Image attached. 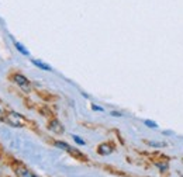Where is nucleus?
Segmentation results:
<instances>
[{"label": "nucleus", "mask_w": 183, "mask_h": 177, "mask_svg": "<svg viewBox=\"0 0 183 177\" xmlns=\"http://www.w3.org/2000/svg\"><path fill=\"white\" fill-rule=\"evenodd\" d=\"M48 129L52 131L54 133H64V127H62V124L58 121V120H55V118L48 122Z\"/></svg>", "instance_id": "7ed1b4c3"}, {"label": "nucleus", "mask_w": 183, "mask_h": 177, "mask_svg": "<svg viewBox=\"0 0 183 177\" xmlns=\"http://www.w3.org/2000/svg\"><path fill=\"white\" fill-rule=\"evenodd\" d=\"M14 45H16V48H17V49H19V51L21 52L23 55H30V52H28L27 49H24V46H23V45L20 44V42H14Z\"/></svg>", "instance_id": "6e6552de"}, {"label": "nucleus", "mask_w": 183, "mask_h": 177, "mask_svg": "<svg viewBox=\"0 0 183 177\" xmlns=\"http://www.w3.org/2000/svg\"><path fill=\"white\" fill-rule=\"evenodd\" d=\"M16 174L19 177H38L37 174H34L32 172H30L28 169H25L24 166H17L16 167Z\"/></svg>", "instance_id": "39448f33"}, {"label": "nucleus", "mask_w": 183, "mask_h": 177, "mask_svg": "<svg viewBox=\"0 0 183 177\" xmlns=\"http://www.w3.org/2000/svg\"><path fill=\"white\" fill-rule=\"evenodd\" d=\"M73 141H75V142H76L77 145H85V144H86V142H85L83 139H80V138H79L77 135H73Z\"/></svg>", "instance_id": "f8f14e48"}, {"label": "nucleus", "mask_w": 183, "mask_h": 177, "mask_svg": "<svg viewBox=\"0 0 183 177\" xmlns=\"http://www.w3.org/2000/svg\"><path fill=\"white\" fill-rule=\"evenodd\" d=\"M6 121L9 122L11 127H24V125H25V118L23 117L21 114L14 112V111L7 112V115H6Z\"/></svg>", "instance_id": "f257e3e1"}, {"label": "nucleus", "mask_w": 183, "mask_h": 177, "mask_svg": "<svg viewBox=\"0 0 183 177\" xmlns=\"http://www.w3.org/2000/svg\"><path fill=\"white\" fill-rule=\"evenodd\" d=\"M55 146H58V148L64 149V150H68V148H69V145L66 144V142H61V141H56L55 142Z\"/></svg>", "instance_id": "1a4fd4ad"}, {"label": "nucleus", "mask_w": 183, "mask_h": 177, "mask_svg": "<svg viewBox=\"0 0 183 177\" xmlns=\"http://www.w3.org/2000/svg\"><path fill=\"white\" fill-rule=\"evenodd\" d=\"M113 150H114V146H113V144H108V142H106V144H101L99 148H97V152H99L100 155H103V156L110 155Z\"/></svg>", "instance_id": "20e7f679"}, {"label": "nucleus", "mask_w": 183, "mask_h": 177, "mask_svg": "<svg viewBox=\"0 0 183 177\" xmlns=\"http://www.w3.org/2000/svg\"><path fill=\"white\" fill-rule=\"evenodd\" d=\"M156 167L161 170V172H166L169 169V165L168 163H156Z\"/></svg>", "instance_id": "9d476101"}, {"label": "nucleus", "mask_w": 183, "mask_h": 177, "mask_svg": "<svg viewBox=\"0 0 183 177\" xmlns=\"http://www.w3.org/2000/svg\"><path fill=\"white\" fill-rule=\"evenodd\" d=\"M66 152H69V153L73 156V157L79 159V160H83V162H85V160H87V156H85L83 153H82V152H80V150H77L76 148H72V146H69Z\"/></svg>", "instance_id": "423d86ee"}, {"label": "nucleus", "mask_w": 183, "mask_h": 177, "mask_svg": "<svg viewBox=\"0 0 183 177\" xmlns=\"http://www.w3.org/2000/svg\"><path fill=\"white\" fill-rule=\"evenodd\" d=\"M144 124L147 125V127H149V128H158V125H156V122H152V121H148V120H145Z\"/></svg>", "instance_id": "9b49d317"}, {"label": "nucleus", "mask_w": 183, "mask_h": 177, "mask_svg": "<svg viewBox=\"0 0 183 177\" xmlns=\"http://www.w3.org/2000/svg\"><path fill=\"white\" fill-rule=\"evenodd\" d=\"M111 115H114V117H121L123 114H121V112H119V111H113V112H111Z\"/></svg>", "instance_id": "2eb2a0df"}, {"label": "nucleus", "mask_w": 183, "mask_h": 177, "mask_svg": "<svg viewBox=\"0 0 183 177\" xmlns=\"http://www.w3.org/2000/svg\"><path fill=\"white\" fill-rule=\"evenodd\" d=\"M32 63L35 65L37 67H40V69H42V70H47V72H49V70H52L51 69V66L49 65H47V63H44V62H41V61H37V59H32L31 61Z\"/></svg>", "instance_id": "0eeeda50"}, {"label": "nucleus", "mask_w": 183, "mask_h": 177, "mask_svg": "<svg viewBox=\"0 0 183 177\" xmlns=\"http://www.w3.org/2000/svg\"><path fill=\"white\" fill-rule=\"evenodd\" d=\"M0 120H3V112H1V110H0Z\"/></svg>", "instance_id": "dca6fc26"}, {"label": "nucleus", "mask_w": 183, "mask_h": 177, "mask_svg": "<svg viewBox=\"0 0 183 177\" xmlns=\"http://www.w3.org/2000/svg\"><path fill=\"white\" fill-rule=\"evenodd\" d=\"M92 108H93L95 111H103V108H101V107H99V106H95V104L92 106Z\"/></svg>", "instance_id": "4468645a"}, {"label": "nucleus", "mask_w": 183, "mask_h": 177, "mask_svg": "<svg viewBox=\"0 0 183 177\" xmlns=\"http://www.w3.org/2000/svg\"><path fill=\"white\" fill-rule=\"evenodd\" d=\"M148 145H151V146H165V144H158V142H148Z\"/></svg>", "instance_id": "ddd939ff"}, {"label": "nucleus", "mask_w": 183, "mask_h": 177, "mask_svg": "<svg viewBox=\"0 0 183 177\" xmlns=\"http://www.w3.org/2000/svg\"><path fill=\"white\" fill-rule=\"evenodd\" d=\"M13 80L20 86V88H21L24 93H30V91H31V83H30V80L25 78V76H23L20 73H16V75L13 76Z\"/></svg>", "instance_id": "f03ea898"}]
</instances>
